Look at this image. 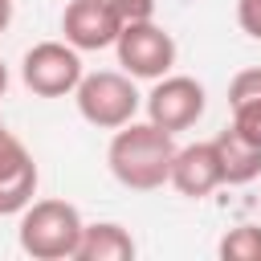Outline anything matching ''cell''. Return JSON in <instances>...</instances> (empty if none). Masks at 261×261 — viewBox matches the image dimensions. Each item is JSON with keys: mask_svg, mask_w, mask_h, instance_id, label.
Segmentation results:
<instances>
[{"mask_svg": "<svg viewBox=\"0 0 261 261\" xmlns=\"http://www.w3.org/2000/svg\"><path fill=\"white\" fill-rule=\"evenodd\" d=\"M171 159H175V139L155 126L151 118L147 122H126L114 130L110 147H106V163H110V175L130 188V192H155L167 184V171H171Z\"/></svg>", "mask_w": 261, "mask_h": 261, "instance_id": "1", "label": "cell"}, {"mask_svg": "<svg viewBox=\"0 0 261 261\" xmlns=\"http://www.w3.org/2000/svg\"><path fill=\"white\" fill-rule=\"evenodd\" d=\"M82 224L86 220L69 200H33L20 212L16 241L33 261H65L77 249Z\"/></svg>", "mask_w": 261, "mask_h": 261, "instance_id": "2", "label": "cell"}, {"mask_svg": "<svg viewBox=\"0 0 261 261\" xmlns=\"http://www.w3.org/2000/svg\"><path fill=\"white\" fill-rule=\"evenodd\" d=\"M73 102H77V114L90 126L118 130L139 114L143 94L135 90V77L126 69H94V73H82V82L73 90Z\"/></svg>", "mask_w": 261, "mask_h": 261, "instance_id": "3", "label": "cell"}, {"mask_svg": "<svg viewBox=\"0 0 261 261\" xmlns=\"http://www.w3.org/2000/svg\"><path fill=\"white\" fill-rule=\"evenodd\" d=\"M82 53L69 41H37L20 57V82L37 98H65L82 82Z\"/></svg>", "mask_w": 261, "mask_h": 261, "instance_id": "4", "label": "cell"}, {"mask_svg": "<svg viewBox=\"0 0 261 261\" xmlns=\"http://www.w3.org/2000/svg\"><path fill=\"white\" fill-rule=\"evenodd\" d=\"M114 53H118V65L130 77L155 82V77L171 73V65H175V37L155 20L122 24L118 37H114Z\"/></svg>", "mask_w": 261, "mask_h": 261, "instance_id": "5", "label": "cell"}, {"mask_svg": "<svg viewBox=\"0 0 261 261\" xmlns=\"http://www.w3.org/2000/svg\"><path fill=\"white\" fill-rule=\"evenodd\" d=\"M143 106H147V118L155 126H163L167 135H175V130H188V126L200 122L208 98H204V86L196 77H188V73H163V77H155V86L143 98Z\"/></svg>", "mask_w": 261, "mask_h": 261, "instance_id": "6", "label": "cell"}, {"mask_svg": "<svg viewBox=\"0 0 261 261\" xmlns=\"http://www.w3.org/2000/svg\"><path fill=\"white\" fill-rule=\"evenodd\" d=\"M41 171L29 147L0 122V216H20L37 196Z\"/></svg>", "mask_w": 261, "mask_h": 261, "instance_id": "7", "label": "cell"}, {"mask_svg": "<svg viewBox=\"0 0 261 261\" xmlns=\"http://www.w3.org/2000/svg\"><path fill=\"white\" fill-rule=\"evenodd\" d=\"M118 16L110 8V0H69L61 12V33L77 53L90 49H110L118 37Z\"/></svg>", "mask_w": 261, "mask_h": 261, "instance_id": "8", "label": "cell"}, {"mask_svg": "<svg viewBox=\"0 0 261 261\" xmlns=\"http://www.w3.org/2000/svg\"><path fill=\"white\" fill-rule=\"evenodd\" d=\"M167 184H171L179 196H188V200H204V196H212V192L224 184V179H220V159H216L212 139H208V143L175 147V159H171Z\"/></svg>", "mask_w": 261, "mask_h": 261, "instance_id": "9", "label": "cell"}, {"mask_svg": "<svg viewBox=\"0 0 261 261\" xmlns=\"http://www.w3.org/2000/svg\"><path fill=\"white\" fill-rule=\"evenodd\" d=\"M135 253L139 245L118 220H98V224H82L73 261H130Z\"/></svg>", "mask_w": 261, "mask_h": 261, "instance_id": "10", "label": "cell"}, {"mask_svg": "<svg viewBox=\"0 0 261 261\" xmlns=\"http://www.w3.org/2000/svg\"><path fill=\"white\" fill-rule=\"evenodd\" d=\"M216 147V159H220V179L241 188V184H253L261 175V143H249L245 135H237L232 126L220 130L212 139Z\"/></svg>", "mask_w": 261, "mask_h": 261, "instance_id": "11", "label": "cell"}, {"mask_svg": "<svg viewBox=\"0 0 261 261\" xmlns=\"http://www.w3.org/2000/svg\"><path fill=\"white\" fill-rule=\"evenodd\" d=\"M228 110H232V130L245 135L249 143H261V65L241 69L228 82Z\"/></svg>", "mask_w": 261, "mask_h": 261, "instance_id": "12", "label": "cell"}, {"mask_svg": "<svg viewBox=\"0 0 261 261\" xmlns=\"http://www.w3.org/2000/svg\"><path fill=\"white\" fill-rule=\"evenodd\" d=\"M216 253L224 261H261V224H237L220 237Z\"/></svg>", "mask_w": 261, "mask_h": 261, "instance_id": "13", "label": "cell"}, {"mask_svg": "<svg viewBox=\"0 0 261 261\" xmlns=\"http://www.w3.org/2000/svg\"><path fill=\"white\" fill-rule=\"evenodd\" d=\"M118 24H139V20H155V0H110Z\"/></svg>", "mask_w": 261, "mask_h": 261, "instance_id": "14", "label": "cell"}, {"mask_svg": "<svg viewBox=\"0 0 261 261\" xmlns=\"http://www.w3.org/2000/svg\"><path fill=\"white\" fill-rule=\"evenodd\" d=\"M237 24L253 41H261V0H237Z\"/></svg>", "mask_w": 261, "mask_h": 261, "instance_id": "15", "label": "cell"}, {"mask_svg": "<svg viewBox=\"0 0 261 261\" xmlns=\"http://www.w3.org/2000/svg\"><path fill=\"white\" fill-rule=\"evenodd\" d=\"M12 24V0H0V33Z\"/></svg>", "mask_w": 261, "mask_h": 261, "instance_id": "16", "label": "cell"}, {"mask_svg": "<svg viewBox=\"0 0 261 261\" xmlns=\"http://www.w3.org/2000/svg\"><path fill=\"white\" fill-rule=\"evenodd\" d=\"M4 90H8V65L0 61V98H4Z\"/></svg>", "mask_w": 261, "mask_h": 261, "instance_id": "17", "label": "cell"}]
</instances>
